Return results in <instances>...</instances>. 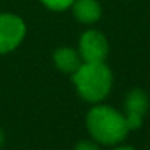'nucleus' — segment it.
Listing matches in <instances>:
<instances>
[{"label": "nucleus", "mask_w": 150, "mask_h": 150, "mask_svg": "<svg viewBox=\"0 0 150 150\" xmlns=\"http://www.w3.org/2000/svg\"><path fill=\"white\" fill-rule=\"evenodd\" d=\"M87 128L91 137L102 144L121 143L129 132L125 115L106 105H97L90 109L87 113Z\"/></svg>", "instance_id": "obj_2"}, {"label": "nucleus", "mask_w": 150, "mask_h": 150, "mask_svg": "<svg viewBox=\"0 0 150 150\" xmlns=\"http://www.w3.org/2000/svg\"><path fill=\"white\" fill-rule=\"evenodd\" d=\"M149 110V96L141 88L131 90L125 97V121L128 129H138Z\"/></svg>", "instance_id": "obj_5"}, {"label": "nucleus", "mask_w": 150, "mask_h": 150, "mask_svg": "<svg viewBox=\"0 0 150 150\" xmlns=\"http://www.w3.org/2000/svg\"><path fill=\"white\" fill-rule=\"evenodd\" d=\"M72 81L84 100L97 103L110 93L113 75L105 62H83L72 74Z\"/></svg>", "instance_id": "obj_1"}, {"label": "nucleus", "mask_w": 150, "mask_h": 150, "mask_svg": "<svg viewBox=\"0 0 150 150\" xmlns=\"http://www.w3.org/2000/svg\"><path fill=\"white\" fill-rule=\"evenodd\" d=\"M41 2L52 11H65L72 6L74 0H41Z\"/></svg>", "instance_id": "obj_8"}, {"label": "nucleus", "mask_w": 150, "mask_h": 150, "mask_svg": "<svg viewBox=\"0 0 150 150\" xmlns=\"http://www.w3.org/2000/svg\"><path fill=\"white\" fill-rule=\"evenodd\" d=\"M53 62L59 71L65 74H74L81 66L83 59H81L80 52L74 50L71 47H60L53 53Z\"/></svg>", "instance_id": "obj_6"}, {"label": "nucleus", "mask_w": 150, "mask_h": 150, "mask_svg": "<svg viewBox=\"0 0 150 150\" xmlns=\"http://www.w3.org/2000/svg\"><path fill=\"white\" fill-rule=\"evenodd\" d=\"M109 43L105 34L96 30L86 31L80 38V54L83 62H105Z\"/></svg>", "instance_id": "obj_4"}, {"label": "nucleus", "mask_w": 150, "mask_h": 150, "mask_svg": "<svg viewBox=\"0 0 150 150\" xmlns=\"http://www.w3.org/2000/svg\"><path fill=\"white\" fill-rule=\"evenodd\" d=\"M74 15L83 24H94L102 16V8L97 0H74Z\"/></svg>", "instance_id": "obj_7"}, {"label": "nucleus", "mask_w": 150, "mask_h": 150, "mask_svg": "<svg viewBox=\"0 0 150 150\" xmlns=\"http://www.w3.org/2000/svg\"><path fill=\"white\" fill-rule=\"evenodd\" d=\"M25 24L22 18L12 13H0V53L16 49L25 37Z\"/></svg>", "instance_id": "obj_3"}, {"label": "nucleus", "mask_w": 150, "mask_h": 150, "mask_svg": "<svg viewBox=\"0 0 150 150\" xmlns=\"http://www.w3.org/2000/svg\"><path fill=\"white\" fill-rule=\"evenodd\" d=\"M75 150H100L93 141H88V140H86V141H80L78 144H77V147H75Z\"/></svg>", "instance_id": "obj_9"}, {"label": "nucleus", "mask_w": 150, "mask_h": 150, "mask_svg": "<svg viewBox=\"0 0 150 150\" xmlns=\"http://www.w3.org/2000/svg\"><path fill=\"white\" fill-rule=\"evenodd\" d=\"M113 150H135V149L131 147V146H121V147H116V149H113Z\"/></svg>", "instance_id": "obj_10"}, {"label": "nucleus", "mask_w": 150, "mask_h": 150, "mask_svg": "<svg viewBox=\"0 0 150 150\" xmlns=\"http://www.w3.org/2000/svg\"><path fill=\"white\" fill-rule=\"evenodd\" d=\"M3 143H5V132H3L2 128H0V147L3 146Z\"/></svg>", "instance_id": "obj_11"}]
</instances>
